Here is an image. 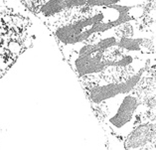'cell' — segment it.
I'll list each match as a JSON object with an SVG mask.
<instances>
[{
	"label": "cell",
	"instance_id": "obj_4",
	"mask_svg": "<svg viewBox=\"0 0 156 150\" xmlns=\"http://www.w3.org/2000/svg\"><path fill=\"white\" fill-rule=\"evenodd\" d=\"M46 27L77 14L85 8L87 0H20Z\"/></svg>",
	"mask_w": 156,
	"mask_h": 150
},
{
	"label": "cell",
	"instance_id": "obj_5",
	"mask_svg": "<svg viewBox=\"0 0 156 150\" xmlns=\"http://www.w3.org/2000/svg\"><path fill=\"white\" fill-rule=\"evenodd\" d=\"M125 149H155V118L140 122L124 138Z\"/></svg>",
	"mask_w": 156,
	"mask_h": 150
},
{
	"label": "cell",
	"instance_id": "obj_1",
	"mask_svg": "<svg viewBox=\"0 0 156 150\" xmlns=\"http://www.w3.org/2000/svg\"><path fill=\"white\" fill-rule=\"evenodd\" d=\"M154 29L133 25L63 52L83 86L124 79L154 60Z\"/></svg>",
	"mask_w": 156,
	"mask_h": 150
},
{
	"label": "cell",
	"instance_id": "obj_3",
	"mask_svg": "<svg viewBox=\"0 0 156 150\" xmlns=\"http://www.w3.org/2000/svg\"><path fill=\"white\" fill-rule=\"evenodd\" d=\"M29 19L14 12L0 14V78L30 46Z\"/></svg>",
	"mask_w": 156,
	"mask_h": 150
},
{
	"label": "cell",
	"instance_id": "obj_2",
	"mask_svg": "<svg viewBox=\"0 0 156 150\" xmlns=\"http://www.w3.org/2000/svg\"><path fill=\"white\" fill-rule=\"evenodd\" d=\"M83 88L98 120L121 141L140 122L155 118L154 60L124 79Z\"/></svg>",
	"mask_w": 156,
	"mask_h": 150
}]
</instances>
